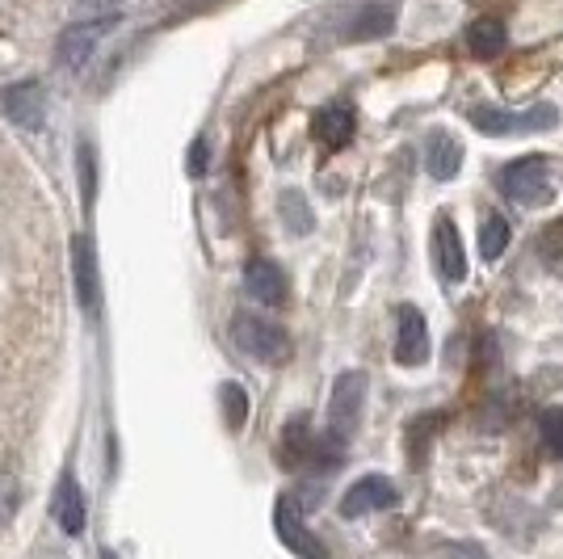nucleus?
I'll list each match as a JSON object with an SVG mask.
<instances>
[{
	"mask_svg": "<svg viewBox=\"0 0 563 559\" xmlns=\"http://www.w3.org/2000/svg\"><path fill=\"white\" fill-rule=\"evenodd\" d=\"M433 265H438V274L442 282H463L467 278V256H463V240H459V228L450 223L446 215L433 223Z\"/></svg>",
	"mask_w": 563,
	"mask_h": 559,
	"instance_id": "obj_11",
	"label": "nucleus"
},
{
	"mask_svg": "<svg viewBox=\"0 0 563 559\" xmlns=\"http://www.w3.org/2000/svg\"><path fill=\"white\" fill-rule=\"evenodd\" d=\"M244 286H249V295L265 307H282L286 304V278H282V270L274 261H249V270H244Z\"/></svg>",
	"mask_w": 563,
	"mask_h": 559,
	"instance_id": "obj_12",
	"label": "nucleus"
},
{
	"mask_svg": "<svg viewBox=\"0 0 563 559\" xmlns=\"http://www.w3.org/2000/svg\"><path fill=\"white\" fill-rule=\"evenodd\" d=\"M396 362L399 366H421L424 358H429V325H424V316L412 304H404L396 311Z\"/></svg>",
	"mask_w": 563,
	"mask_h": 559,
	"instance_id": "obj_9",
	"label": "nucleus"
},
{
	"mask_svg": "<svg viewBox=\"0 0 563 559\" xmlns=\"http://www.w3.org/2000/svg\"><path fill=\"white\" fill-rule=\"evenodd\" d=\"M399 505V492L387 475H362L345 501H341V517H366V513H383V509H396Z\"/></svg>",
	"mask_w": 563,
	"mask_h": 559,
	"instance_id": "obj_8",
	"label": "nucleus"
},
{
	"mask_svg": "<svg viewBox=\"0 0 563 559\" xmlns=\"http://www.w3.org/2000/svg\"><path fill=\"white\" fill-rule=\"evenodd\" d=\"M282 223H286V228H290L295 235L311 232V223H316V219H311V210H307V198L299 194V189H286V194H282Z\"/></svg>",
	"mask_w": 563,
	"mask_h": 559,
	"instance_id": "obj_19",
	"label": "nucleus"
},
{
	"mask_svg": "<svg viewBox=\"0 0 563 559\" xmlns=\"http://www.w3.org/2000/svg\"><path fill=\"white\" fill-rule=\"evenodd\" d=\"M539 434H542V446H547L555 459H563V408H547V413H542Z\"/></svg>",
	"mask_w": 563,
	"mask_h": 559,
	"instance_id": "obj_20",
	"label": "nucleus"
},
{
	"mask_svg": "<svg viewBox=\"0 0 563 559\" xmlns=\"http://www.w3.org/2000/svg\"><path fill=\"white\" fill-rule=\"evenodd\" d=\"M202 168H207V143L198 140L194 152H189V173H202Z\"/></svg>",
	"mask_w": 563,
	"mask_h": 559,
	"instance_id": "obj_23",
	"label": "nucleus"
},
{
	"mask_svg": "<svg viewBox=\"0 0 563 559\" xmlns=\"http://www.w3.org/2000/svg\"><path fill=\"white\" fill-rule=\"evenodd\" d=\"M505 47H509V34H505V25L500 22L479 18V22L467 25V51L475 55V59H496Z\"/></svg>",
	"mask_w": 563,
	"mask_h": 559,
	"instance_id": "obj_16",
	"label": "nucleus"
},
{
	"mask_svg": "<svg viewBox=\"0 0 563 559\" xmlns=\"http://www.w3.org/2000/svg\"><path fill=\"white\" fill-rule=\"evenodd\" d=\"M496 186L517 207H542L551 198V168L542 156H521L496 173Z\"/></svg>",
	"mask_w": 563,
	"mask_h": 559,
	"instance_id": "obj_2",
	"label": "nucleus"
},
{
	"mask_svg": "<svg viewBox=\"0 0 563 559\" xmlns=\"http://www.w3.org/2000/svg\"><path fill=\"white\" fill-rule=\"evenodd\" d=\"M362 404H366V374L362 371L341 374L329 399V438H336V442L350 438L357 417H362Z\"/></svg>",
	"mask_w": 563,
	"mask_h": 559,
	"instance_id": "obj_5",
	"label": "nucleus"
},
{
	"mask_svg": "<svg viewBox=\"0 0 563 559\" xmlns=\"http://www.w3.org/2000/svg\"><path fill=\"white\" fill-rule=\"evenodd\" d=\"M114 25H118L114 13H101V18H93V22L68 25V30L59 34V64H64L68 72H80L89 59H93L97 43H101V39H106Z\"/></svg>",
	"mask_w": 563,
	"mask_h": 559,
	"instance_id": "obj_6",
	"label": "nucleus"
},
{
	"mask_svg": "<svg viewBox=\"0 0 563 559\" xmlns=\"http://www.w3.org/2000/svg\"><path fill=\"white\" fill-rule=\"evenodd\" d=\"M274 530H278L286 551H295V556H324V542L307 535L299 496H282L278 505H274Z\"/></svg>",
	"mask_w": 563,
	"mask_h": 559,
	"instance_id": "obj_7",
	"label": "nucleus"
},
{
	"mask_svg": "<svg viewBox=\"0 0 563 559\" xmlns=\"http://www.w3.org/2000/svg\"><path fill=\"white\" fill-rule=\"evenodd\" d=\"M76 295L85 311H97V299H101V282H97V256L89 240H76Z\"/></svg>",
	"mask_w": 563,
	"mask_h": 559,
	"instance_id": "obj_15",
	"label": "nucleus"
},
{
	"mask_svg": "<svg viewBox=\"0 0 563 559\" xmlns=\"http://www.w3.org/2000/svg\"><path fill=\"white\" fill-rule=\"evenodd\" d=\"M0 106H4V114L13 118L18 127H25V131L43 127V114H47V97H43V85H38V80H18V85H9L4 97H0Z\"/></svg>",
	"mask_w": 563,
	"mask_h": 559,
	"instance_id": "obj_10",
	"label": "nucleus"
},
{
	"mask_svg": "<svg viewBox=\"0 0 563 559\" xmlns=\"http://www.w3.org/2000/svg\"><path fill=\"white\" fill-rule=\"evenodd\" d=\"M55 522H59V530L64 535H85V522H89V509H85V492H80V484L71 480V475H64L59 480V492H55Z\"/></svg>",
	"mask_w": 563,
	"mask_h": 559,
	"instance_id": "obj_13",
	"label": "nucleus"
},
{
	"mask_svg": "<svg viewBox=\"0 0 563 559\" xmlns=\"http://www.w3.org/2000/svg\"><path fill=\"white\" fill-rule=\"evenodd\" d=\"M505 249H509V219L505 215H488L479 223V256L496 261V256H505Z\"/></svg>",
	"mask_w": 563,
	"mask_h": 559,
	"instance_id": "obj_18",
	"label": "nucleus"
},
{
	"mask_svg": "<svg viewBox=\"0 0 563 559\" xmlns=\"http://www.w3.org/2000/svg\"><path fill=\"white\" fill-rule=\"evenodd\" d=\"M560 122L555 106H530V110H496V106H475L471 110V127L479 135H493V140H505V135H534V131H551Z\"/></svg>",
	"mask_w": 563,
	"mask_h": 559,
	"instance_id": "obj_1",
	"label": "nucleus"
},
{
	"mask_svg": "<svg viewBox=\"0 0 563 559\" xmlns=\"http://www.w3.org/2000/svg\"><path fill=\"white\" fill-rule=\"evenodd\" d=\"M316 140L324 143V147H345L353 140V114L345 106H324L320 114H316Z\"/></svg>",
	"mask_w": 563,
	"mask_h": 559,
	"instance_id": "obj_17",
	"label": "nucleus"
},
{
	"mask_svg": "<svg viewBox=\"0 0 563 559\" xmlns=\"http://www.w3.org/2000/svg\"><path fill=\"white\" fill-rule=\"evenodd\" d=\"M80 9H93V13H110V9H118V4H126V0H76Z\"/></svg>",
	"mask_w": 563,
	"mask_h": 559,
	"instance_id": "obj_24",
	"label": "nucleus"
},
{
	"mask_svg": "<svg viewBox=\"0 0 563 559\" xmlns=\"http://www.w3.org/2000/svg\"><path fill=\"white\" fill-rule=\"evenodd\" d=\"M399 0H353V9L345 13L341 39L345 43H366V39H383L396 30Z\"/></svg>",
	"mask_w": 563,
	"mask_h": 559,
	"instance_id": "obj_4",
	"label": "nucleus"
},
{
	"mask_svg": "<svg viewBox=\"0 0 563 559\" xmlns=\"http://www.w3.org/2000/svg\"><path fill=\"white\" fill-rule=\"evenodd\" d=\"M219 396H223L228 425H232V429H240V425H244V417H249V396H244L235 383H223V392H219Z\"/></svg>",
	"mask_w": 563,
	"mask_h": 559,
	"instance_id": "obj_21",
	"label": "nucleus"
},
{
	"mask_svg": "<svg viewBox=\"0 0 563 559\" xmlns=\"http://www.w3.org/2000/svg\"><path fill=\"white\" fill-rule=\"evenodd\" d=\"M18 505H22V484L9 471H0V526L18 513Z\"/></svg>",
	"mask_w": 563,
	"mask_h": 559,
	"instance_id": "obj_22",
	"label": "nucleus"
},
{
	"mask_svg": "<svg viewBox=\"0 0 563 559\" xmlns=\"http://www.w3.org/2000/svg\"><path fill=\"white\" fill-rule=\"evenodd\" d=\"M424 168H429L433 182H450L463 168V147H459V140H450L446 131H433L429 143H424Z\"/></svg>",
	"mask_w": 563,
	"mask_h": 559,
	"instance_id": "obj_14",
	"label": "nucleus"
},
{
	"mask_svg": "<svg viewBox=\"0 0 563 559\" xmlns=\"http://www.w3.org/2000/svg\"><path fill=\"white\" fill-rule=\"evenodd\" d=\"M232 341L249 353V358L265 362V366H278V362H286V353H290L286 332H282L274 320H265V316H249V311H240V316L232 320Z\"/></svg>",
	"mask_w": 563,
	"mask_h": 559,
	"instance_id": "obj_3",
	"label": "nucleus"
}]
</instances>
